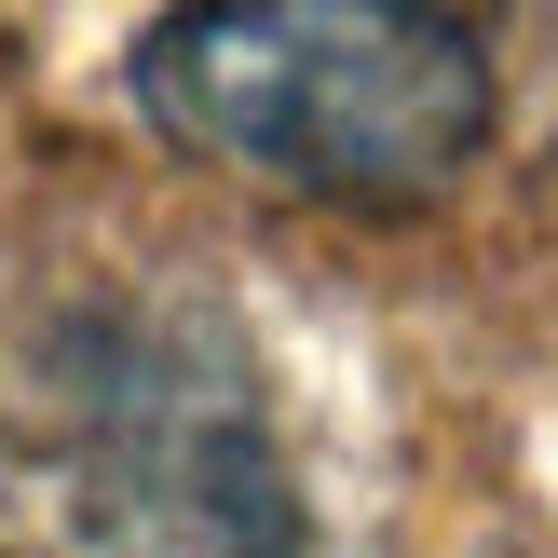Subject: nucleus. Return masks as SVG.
<instances>
[{"instance_id": "f257e3e1", "label": "nucleus", "mask_w": 558, "mask_h": 558, "mask_svg": "<svg viewBox=\"0 0 558 558\" xmlns=\"http://www.w3.org/2000/svg\"><path fill=\"white\" fill-rule=\"evenodd\" d=\"M123 82L205 178L354 218L436 205L505 123V69L450 0H178Z\"/></svg>"}, {"instance_id": "f03ea898", "label": "nucleus", "mask_w": 558, "mask_h": 558, "mask_svg": "<svg viewBox=\"0 0 558 558\" xmlns=\"http://www.w3.org/2000/svg\"><path fill=\"white\" fill-rule=\"evenodd\" d=\"M14 558H300L259 381L191 314H109L41 354V409L0 450Z\"/></svg>"}]
</instances>
